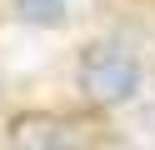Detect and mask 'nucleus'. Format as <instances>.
<instances>
[{"mask_svg": "<svg viewBox=\"0 0 155 150\" xmlns=\"http://www.w3.org/2000/svg\"><path fill=\"white\" fill-rule=\"evenodd\" d=\"M140 85V65L125 45H90L80 55V90L100 105H125Z\"/></svg>", "mask_w": 155, "mask_h": 150, "instance_id": "obj_1", "label": "nucleus"}, {"mask_svg": "<svg viewBox=\"0 0 155 150\" xmlns=\"http://www.w3.org/2000/svg\"><path fill=\"white\" fill-rule=\"evenodd\" d=\"M15 150H80V125L65 115H45V110H30L10 125Z\"/></svg>", "mask_w": 155, "mask_h": 150, "instance_id": "obj_2", "label": "nucleus"}, {"mask_svg": "<svg viewBox=\"0 0 155 150\" xmlns=\"http://www.w3.org/2000/svg\"><path fill=\"white\" fill-rule=\"evenodd\" d=\"M15 15L25 25H65V0H15Z\"/></svg>", "mask_w": 155, "mask_h": 150, "instance_id": "obj_3", "label": "nucleus"}]
</instances>
